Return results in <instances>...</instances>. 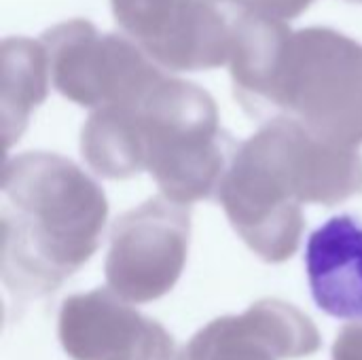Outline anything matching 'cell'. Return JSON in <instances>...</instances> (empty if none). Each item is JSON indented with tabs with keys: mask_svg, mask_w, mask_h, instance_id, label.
Wrapping results in <instances>:
<instances>
[{
	"mask_svg": "<svg viewBox=\"0 0 362 360\" xmlns=\"http://www.w3.org/2000/svg\"><path fill=\"white\" fill-rule=\"evenodd\" d=\"M305 269L325 314L362 323V221L339 214L320 225L308 238Z\"/></svg>",
	"mask_w": 362,
	"mask_h": 360,
	"instance_id": "obj_1",
	"label": "cell"
},
{
	"mask_svg": "<svg viewBox=\"0 0 362 360\" xmlns=\"http://www.w3.org/2000/svg\"><path fill=\"white\" fill-rule=\"evenodd\" d=\"M322 79L327 81V85H333V83H335V74H331L329 70H322ZM320 91H322V95H325L327 100H333V98L337 95L339 89H335V87H322Z\"/></svg>",
	"mask_w": 362,
	"mask_h": 360,
	"instance_id": "obj_2",
	"label": "cell"
}]
</instances>
